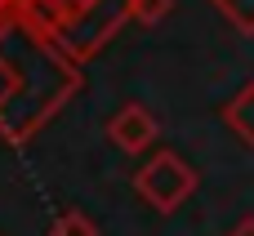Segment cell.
I'll list each match as a JSON object with an SVG mask.
<instances>
[{"mask_svg":"<svg viewBox=\"0 0 254 236\" xmlns=\"http://www.w3.org/2000/svg\"><path fill=\"white\" fill-rule=\"evenodd\" d=\"M129 9H134L143 22H156V18L170 9V0H129Z\"/></svg>","mask_w":254,"mask_h":236,"instance_id":"cell-4","label":"cell"},{"mask_svg":"<svg viewBox=\"0 0 254 236\" xmlns=\"http://www.w3.org/2000/svg\"><path fill=\"white\" fill-rule=\"evenodd\" d=\"M49 236H98V232H94V223H89L85 214H63V219L49 228Z\"/></svg>","mask_w":254,"mask_h":236,"instance_id":"cell-3","label":"cell"},{"mask_svg":"<svg viewBox=\"0 0 254 236\" xmlns=\"http://www.w3.org/2000/svg\"><path fill=\"white\" fill-rule=\"evenodd\" d=\"M138 192L156 205V210H174L188 192H192V174H188V165L179 161V156H156L143 174H138Z\"/></svg>","mask_w":254,"mask_h":236,"instance_id":"cell-1","label":"cell"},{"mask_svg":"<svg viewBox=\"0 0 254 236\" xmlns=\"http://www.w3.org/2000/svg\"><path fill=\"white\" fill-rule=\"evenodd\" d=\"M112 143L116 147H125V152H143L147 143H152V134H156V125H152V116L143 112V107H125L116 120H112Z\"/></svg>","mask_w":254,"mask_h":236,"instance_id":"cell-2","label":"cell"},{"mask_svg":"<svg viewBox=\"0 0 254 236\" xmlns=\"http://www.w3.org/2000/svg\"><path fill=\"white\" fill-rule=\"evenodd\" d=\"M237 236H254V223H246V228H241V232H237Z\"/></svg>","mask_w":254,"mask_h":236,"instance_id":"cell-5","label":"cell"}]
</instances>
